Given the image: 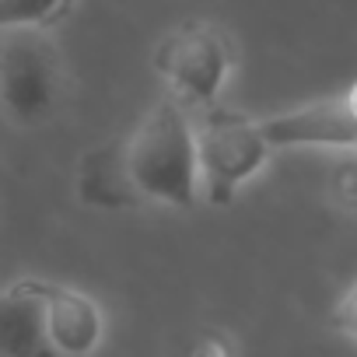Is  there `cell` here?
Masks as SVG:
<instances>
[{
  "instance_id": "obj_7",
  "label": "cell",
  "mask_w": 357,
  "mask_h": 357,
  "mask_svg": "<svg viewBox=\"0 0 357 357\" xmlns=\"http://www.w3.org/2000/svg\"><path fill=\"white\" fill-rule=\"evenodd\" d=\"M0 357H60L46 336L39 280H15L0 291Z\"/></svg>"
},
{
  "instance_id": "obj_1",
  "label": "cell",
  "mask_w": 357,
  "mask_h": 357,
  "mask_svg": "<svg viewBox=\"0 0 357 357\" xmlns=\"http://www.w3.org/2000/svg\"><path fill=\"white\" fill-rule=\"evenodd\" d=\"M123 147V168L140 204L193 207L200 197V168L193 144V116L172 95L158 98L133 126Z\"/></svg>"
},
{
  "instance_id": "obj_13",
  "label": "cell",
  "mask_w": 357,
  "mask_h": 357,
  "mask_svg": "<svg viewBox=\"0 0 357 357\" xmlns=\"http://www.w3.org/2000/svg\"><path fill=\"white\" fill-rule=\"evenodd\" d=\"M354 151H357V147H354Z\"/></svg>"
},
{
  "instance_id": "obj_4",
  "label": "cell",
  "mask_w": 357,
  "mask_h": 357,
  "mask_svg": "<svg viewBox=\"0 0 357 357\" xmlns=\"http://www.w3.org/2000/svg\"><path fill=\"white\" fill-rule=\"evenodd\" d=\"M235 67L228 36L207 22H186L172 29L154 50V70L168 81L172 98L183 109L218 105V95Z\"/></svg>"
},
{
  "instance_id": "obj_11",
  "label": "cell",
  "mask_w": 357,
  "mask_h": 357,
  "mask_svg": "<svg viewBox=\"0 0 357 357\" xmlns=\"http://www.w3.org/2000/svg\"><path fill=\"white\" fill-rule=\"evenodd\" d=\"M190 357H235V347L225 333H200L190 347Z\"/></svg>"
},
{
  "instance_id": "obj_2",
  "label": "cell",
  "mask_w": 357,
  "mask_h": 357,
  "mask_svg": "<svg viewBox=\"0 0 357 357\" xmlns=\"http://www.w3.org/2000/svg\"><path fill=\"white\" fill-rule=\"evenodd\" d=\"M63 102V60L46 29L0 32V116L18 130H36Z\"/></svg>"
},
{
  "instance_id": "obj_12",
  "label": "cell",
  "mask_w": 357,
  "mask_h": 357,
  "mask_svg": "<svg viewBox=\"0 0 357 357\" xmlns=\"http://www.w3.org/2000/svg\"><path fill=\"white\" fill-rule=\"evenodd\" d=\"M347 95V102H350V109H354V116H357V84L350 88V91H343Z\"/></svg>"
},
{
  "instance_id": "obj_5",
  "label": "cell",
  "mask_w": 357,
  "mask_h": 357,
  "mask_svg": "<svg viewBox=\"0 0 357 357\" xmlns=\"http://www.w3.org/2000/svg\"><path fill=\"white\" fill-rule=\"evenodd\" d=\"M270 151L280 147H357V116L347 95L319 98L259 119Z\"/></svg>"
},
{
  "instance_id": "obj_3",
  "label": "cell",
  "mask_w": 357,
  "mask_h": 357,
  "mask_svg": "<svg viewBox=\"0 0 357 357\" xmlns=\"http://www.w3.org/2000/svg\"><path fill=\"white\" fill-rule=\"evenodd\" d=\"M200 190L214 207H228L235 193L266 165L270 144L259 130V119L242 112L207 105L193 119Z\"/></svg>"
},
{
  "instance_id": "obj_9",
  "label": "cell",
  "mask_w": 357,
  "mask_h": 357,
  "mask_svg": "<svg viewBox=\"0 0 357 357\" xmlns=\"http://www.w3.org/2000/svg\"><path fill=\"white\" fill-rule=\"evenodd\" d=\"M70 0H0V32L4 29H50Z\"/></svg>"
},
{
  "instance_id": "obj_10",
  "label": "cell",
  "mask_w": 357,
  "mask_h": 357,
  "mask_svg": "<svg viewBox=\"0 0 357 357\" xmlns=\"http://www.w3.org/2000/svg\"><path fill=\"white\" fill-rule=\"evenodd\" d=\"M333 326H336L343 336L357 340V280H354L350 291L336 301V308H333Z\"/></svg>"
},
{
  "instance_id": "obj_8",
  "label": "cell",
  "mask_w": 357,
  "mask_h": 357,
  "mask_svg": "<svg viewBox=\"0 0 357 357\" xmlns=\"http://www.w3.org/2000/svg\"><path fill=\"white\" fill-rule=\"evenodd\" d=\"M74 190H77V200L88 207H102V211L140 207V197L130 186V175L123 168L119 144H98L77 161Z\"/></svg>"
},
{
  "instance_id": "obj_6",
  "label": "cell",
  "mask_w": 357,
  "mask_h": 357,
  "mask_svg": "<svg viewBox=\"0 0 357 357\" xmlns=\"http://www.w3.org/2000/svg\"><path fill=\"white\" fill-rule=\"evenodd\" d=\"M39 298H43V319L53 350L60 357H91V350L102 343L105 333L102 308L88 294L50 280H39Z\"/></svg>"
}]
</instances>
